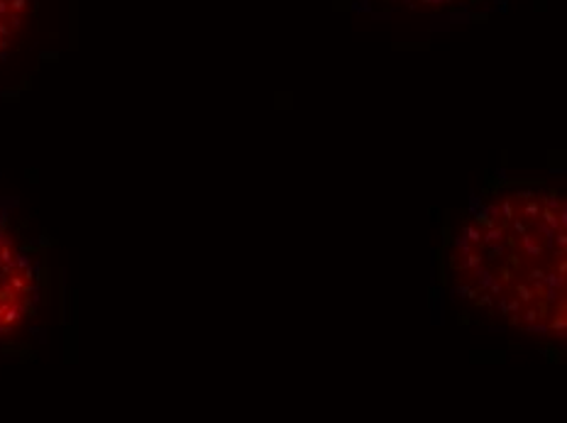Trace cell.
I'll return each instance as SVG.
<instances>
[{"label": "cell", "mask_w": 567, "mask_h": 423, "mask_svg": "<svg viewBox=\"0 0 567 423\" xmlns=\"http://www.w3.org/2000/svg\"><path fill=\"white\" fill-rule=\"evenodd\" d=\"M565 198L548 184H506L482 196L447 250L455 297L482 319L563 343Z\"/></svg>", "instance_id": "cell-1"}, {"label": "cell", "mask_w": 567, "mask_h": 423, "mask_svg": "<svg viewBox=\"0 0 567 423\" xmlns=\"http://www.w3.org/2000/svg\"><path fill=\"white\" fill-rule=\"evenodd\" d=\"M28 0H0V50L13 40L18 32Z\"/></svg>", "instance_id": "cell-2"}, {"label": "cell", "mask_w": 567, "mask_h": 423, "mask_svg": "<svg viewBox=\"0 0 567 423\" xmlns=\"http://www.w3.org/2000/svg\"><path fill=\"white\" fill-rule=\"evenodd\" d=\"M399 3L411 6V8H443V6L465 3V0H399Z\"/></svg>", "instance_id": "cell-3"}]
</instances>
